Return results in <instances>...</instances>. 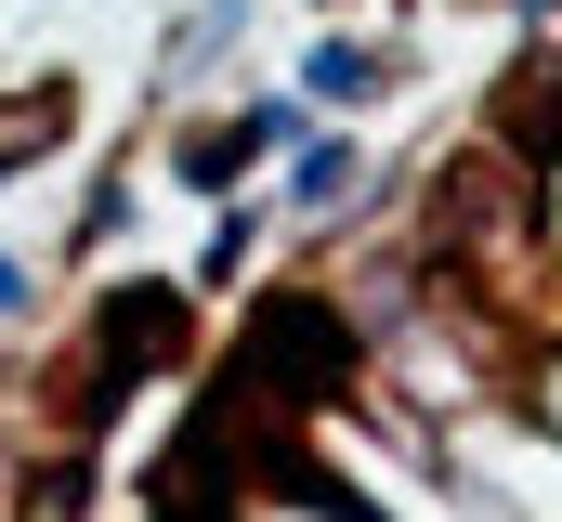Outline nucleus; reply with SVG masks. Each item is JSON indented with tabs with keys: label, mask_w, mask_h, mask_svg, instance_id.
I'll list each match as a JSON object with an SVG mask.
<instances>
[{
	"label": "nucleus",
	"mask_w": 562,
	"mask_h": 522,
	"mask_svg": "<svg viewBox=\"0 0 562 522\" xmlns=\"http://www.w3.org/2000/svg\"><path fill=\"white\" fill-rule=\"evenodd\" d=\"M301 79H314V92H327V105H367V92H380V66H367V53H353V39H340V53H314V66H301Z\"/></svg>",
	"instance_id": "obj_1"
},
{
	"label": "nucleus",
	"mask_w": 562,
	"mask_h": 522,
	"mask_svg": "<svg viewBox=\"0 0 562 522\" xmlns=\"http://www.w3.org/2000/svg\"><path fill=\"white\" fill-rule=\"evenodd\" d=\"M340 183H353V157H340V144H314V157H301V183H288V196H301V209H340Z\"/></svg>",
	"instance_id": "obj_2"
},
{
	"label": "nucleus",
	"mask_w": 562,
	"mask_h": 522,
	"mask_svg": "<svg viewBox=\"0 0 562 522\" xmlns=\"http://www.w3.org/2000/svg\"><path fill=\"white\" fill-rule=\"evenodd\" d=\"M236 13H249V0H210V13H196V26L170 39V66H196V53H223V39H236Z\"/></svg>",
	"instance_id": "obj_3"
},
{
	"label": "nucleus",
	"mask_w": 562,
	"mask_h": 522,
	"mask_svg": "<svg viewBox=\"0 0 562 522\" xmlns=\"http://www.w3.org/2000/svg\"><path fill=\"white\" fill-rule=\"evenodd\" d=\"M13 300H26V274H13V261H0V314H13Z\"/></svg>",
	"instance_id": "obj_4"
}]
</instances>
